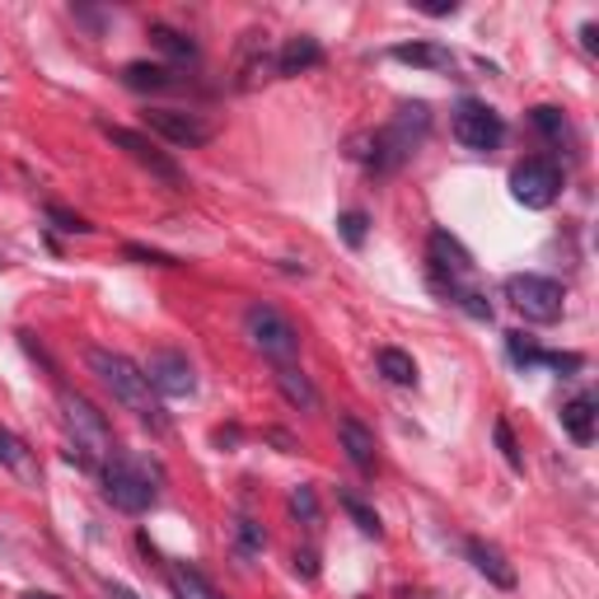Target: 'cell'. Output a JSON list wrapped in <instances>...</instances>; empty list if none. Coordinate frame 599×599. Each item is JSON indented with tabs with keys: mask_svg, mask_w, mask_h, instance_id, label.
Returning <instances> with one entry per match:
<instances>
[{
	"mask_svg": "<svg viewBox=\"0 0 599 599\" xmlns=\"http://www.w3.org/2000/svg\"><path fill=\"white\" fill-rule=\"evenodd\" d=\"M122 85L137 89V94H160V89L174 85V70L155 66V62H131V66H122Z\"/></svg>",
	"mask_w": 599,
	"mask_h": 599,
	"instance_id": "cell-18",
	"label": "cell"
},
{
	"mask_svg": "<svg viewBox=\"0 0 599 599\" xmlns=\"http://www.w3.org/2000/svg\"><path fill=\"white\" fill-rule=\"evenodd\" d=\"M318 62H324V47H318L314 37H291L286 52L276 56V70H281V75H300V70H309V66H318Z\"/></svg>",
	"mask_w": 599,
	"mask_h": 599,
	"instance_id": "cell-20",
	"label": "cell"
},
{
	"mask_svg": "<svg viewBox=\"0 0 599 599\" xmlns=\"http://www.w3.org/2000/svg\"><path fill=\"white\" fill-rule=\"evenodd\" d=\"M127 258L155 262V268H178V258H168V253H160V249H141V243H127Z\"/></svg>",
	"mask_w": 599,
	"mask_h": 599,
	"instance_id": "cell-29",
	"label": "cell"
},
{
	"mask_svg": "<svg viewBox=\"0 0 599 599\" xmlns=\"http://www.w3.org/2000/svg\"><path fill=\"white\" fill-rule=\"evenodd\" d=\"M295 571H300V576H318V567H314V553H295Z\"/></svg>",
	"mask_w": 599,
	"mask_h": 599,
	"instance_id": "cell-32",
	"label": "cell"
},
{
	"mask_svg": "<svg viewBox=\"0 0 599 599\" xmlns=\"http://www.w3.org/2000/svg\"><path fill=\"white\" fill-rule=\"evenodd\" d=\"M459 6H455V0H449V6H445V0H440V6H422V14H455Z\"/></svg>",
	"mask_w": 599,
	"mask_h": 599,
	"instance_id": "cell-34",
	"label": "cell"
},
{
	"mask_svg": "<svg viewBox=\"0 0 599 599\" xmlns=\"http://www.w3.org/2000/svg\"><path fill=\"white\" fill-rule=\"evenodd\" d=\"M530 122H534L548 141H562V137H567V118H562V108H548V104H543V108L530 112Z\"/></svg>",
	"mask_w": 599,
	"mask_h": 599,
	"instance_id": "cell-25",
	"label": "cell"
},
{
	"mask_svg": "<svg viewBox=\"0 0 599 599\" xmlns=\"http://www.w3.org/2000/svg\"><path fill=\"white\" fill-rule=\"evenodd\" d=\"M276 389H281V399H286L291 407H300V412L318 407V389L309 384V374H300L295 366H276Z\"/></svg>",
	"mask_w": 599,
	"mask_h": 599,
	"instance_id": "cell-17",
	"label": "cell"
},
{
	"mask_svg": "<svg viewBox=\"0 0 599 599\" xmlns=\"http://www.w3.org/2000/svg\"><path fill=\"white\" fill-rule=\"evenodd\" d=\"M497 445H501V455H505V464L511 468H524V459H520V445H515V436H511V422H497Z\"/></svg>",
	"mask_w": 599,
	"mask_h": 599,
	"instance_id": "cell-28",
	"label": "cell"
},
{
	"mask_svg": "<svg viewBox=\"0 0 599 599\" xmlns=\"http://www.w3.org/2000/svg\"><path fill=\"white\" fill-rule=\"evenodd\" d=\"M505 137V122H501V112H492L487 104H464L455 112V141L464 150H497Z\"/></svg>",
	"mask_w": 599,
	"mask_h": 599,
	"instance_id": "cell-9",
	"label": "cell"
},
{
	"mask_svg": "<svg viewBox=\"0 0 599 599\" xmlns=\"http://www.w3.org/2000/svg\"><path fill=\"white\" fill-rule=\"evenodd\" d=\"M243 333H249V342H253L262 356H268L272 366H295V356H300V328H295L276 305H262V300H253V305L243 309Z\"/></svg>",
	"mask_w": 599,
	"mask_h": 599,
	"instance_id": "cell-3",
	"label": "cell"
},
{
	"mask_svg": "<svg viewBox=\"0 0 599 599\" xmlns=\"http://www.w3.org/2000/svg\"><path fill=\"white\" fill-rule=\"evenodd\" d=\"M393 62H403V66H422V70H449L455 66V52L440 47V43H399V47H389Z\"/></svg>",
	"mask_w": 599,
	"mask_h": 599,
	"instance_id": "cell-15",
	"label": "cell"
},
{
	"mask_svg": "<svg viewBox=\"0 0 599 599\" xmlns=\"http://www.w3.org/2000/svg\"><path fill=\"white\" fill-rule=\"evenodd\" d=\"M342 511L356 520V530H361V534H370V538H380L384 534V524H380V515H374L370 511V505L361 501V497H351V492H342Z\"/></svg>",
	"mask_w": 599,
	"mask_h": 599,
	"instance_id": "cell-24",
	"label": "cell"
},
{
	"mask_svg": "<svg viewBox=\"0 0 599 599\" xmlns=\"http://www.w3.org/2000/svg\"><path fill=\"white\" fill-rule=\"evenodd\" d=\"M104 137H108L112 145H118V150H127V155L137 160V164H145V168H150V174H155V178H164V183H183L178 164L168 160V155H160V150L150 145V141L141 137V131H131V127H104Z\"/></svg>",
	"mask_w": 599,
	"mask_h": 599,
	"instance_id": "cell-10",
	"label": "cell"
},
{
	"mask_svg": "<svg viewBox=\"0 0 599 599\" xmlns=\"http://www.w3.org/2000/svg\"><path fill=\"white\" fill-rule=\"evenodd\" d=\"M431 268H436V276H445V286H464V281L473 276V258H468L459 239L436 230L431 235Z\"/></svg>",
	"mask_w": 599,
	"mask_h": 599,
	"instance_id": "cell-11",
	"label": "cell"
},
{
	"mask_svg": "<svg viewBox=\"0 0 599 599\" xmlns=\"http://www.w3.org/2000/svg\"><path fill=\"white\" fill-rule=\"evenodd\" d=\"M150 389H155V399H193L197 393V370L187 361L183 351L164 347V351H150V361L141 366Z\"/></svg>",
	"mask_w": 599,
	"mask_h": 599,
	"instance_id": "cell-6",
	"label": "cell"
},
{
	"mask_svg": "<svg viewBox=\"0 0 599 599\" xmlns=\"http://www.w3.org/2000/svg\"><path fill=\"white\" fill-rule=\"evenodd\" d=\"M562 426L576 445H590L595 440V393H576V399L562 407Z\"/></svg>",
	"mask_w": 599,
	"mask_h": 599,
	"instance_id": "cell-16",
	"label": "cell"
},
{
	"mask_svg": "<svg viewBox=\"0 0 599 599\" xmlns=\"http://www.w3.org/2000/svg\"><path fill=\"white\" fill-rule=\"evenodd\" d=\"M291 511L305 520V524L318 520V497H314V487H295V492H291Z\"/></svg>",
	"mask_w": 599,
	"mask_h": 599,
	"instance_id": "cell-26",
	"label": "cell"
},
{
	"mask_svg": "<svg viewBox=\"0 0 599 599\" xmlns=\"http://www.w3.org/2000/svg\"><path fill=\"white\" fill-rule=\"evenodd\" d=\"M56 403H62V422L70 431L66 459L85 464V468H94L99 459L108 464L112 459V426L104 422V412L94 407L85 393H75V389H62V393H56Z\"/></svg>",
	"mask_w": 599,
	"mask_h": 599,
	"instance_id": "cell-2",
	"label": "cell"
},
{
	"mask_svg": "<svg viewBox=\"0 0 599 599\" xmlns=\"http://www.w3.org/2000/svg\"><path fill=\"white\" fill-rule=\"evenodd\" d=\"M104 595H108V599H141L137 590H127V586H118V580H108V586H104Z\"/></svg>",
	"mask_w": 599,
	"mask_h": 599,
	"instance_id": "cell-33",
	"label": "cell"
},
{
	"mask_svg": "<svg viewBox=\"0 0 599 599\" xmlns=\"http://www.w3.org/2000/svg\"><path fill=\"white\" fill-rule=\"evenodd\" d=\"M52 220L62 225V230H70V235H89L94 230V225H85L80 216H70V211H62V206H52Z\"/></svg>",
	"mask_w": 599,
	"mask_h": 599,
	"instance_id": "cell-30",
	"label": "cell"
},
{
	"mask_svg": "<svg viewBox=\"0 0 599 599\" xmlns=\"http://www.w3.org/2000/svg\"><path fill=\"white\" fill-rule=\"evenodd\" d=\"M150 43H155L160 52H168V56H178V62H193V56H197L193 37L178 33V29H168V24H150Z\"/></svg>",
	"mask_w": 599,
	"mask_h": 599,
	"instance_id": "cell-23",
	"label": "cell"
},
{
	"mask_svg": "<svg viewBox=\"0 0 599 599\" xmlns=\"http://www.w3.org/2000/svg\"><path fill=\"white\" fill-rule=\"evenodd\" d=\"M104 497L118 505V511L141 515V511H150V505H155V478H150L145 464L112 455V459L104 464Z\"/></svg>",
	"mask_w": 599,
	"mask_h": 599,
	"instance_id": "cell-4",
	"label": "cell"
},
{
	"mask_svg": "<svg viewBox=\"0 0 599 599\" xmlns=\"http://www.w3.org/2000/svg\"><path fill=\"white\" fill-rule=\"evenodd\" d=\"M145 127L155 131V137H164L168 145H178V150H193V145L211 141V122H202L197 112H178V108H150Z\"/></svg>",
	"mask_w": 599,
	"mask_h": 599,
	"instance_id": "cell-8",
	"label": "cell"
},
{
	"mask_svg": "<svg viewBox=\"0 0 599 599\" xmlns=\"http://www.w3.org/2000/svg\"><path fill=\"white\" fill-rule=\"evenodd\" d=\"M374 361H380V374L389 384H417V361H412L407 351H399V347H380V356H374Z\"/></svg>",
	"mask_w": 599,
	"mask_h": 599,
	"instance_id": "cell-22",
	"label": "cell"
},
{
	"mask_svg": "<svg viewBox=\"0 0 599 599\" xmlns=\"http://www.w3.org/2000/svg\"><path fill=\"white\" fill-rule=\"evenodd\" d=\"M0 464H6L10 473H14L19 482H24V487H37V482H43V468H37V455H33V449H29L24 440L14 436V431H6V426H0Z\"/></svg>",
	"mask_w": 599,
	"mask_h": 599,
	"instance_id": "cell-13",
	"label": "cell"
},
{
	"mask_svg": "<svg viewBox=\"0 0 599 599\" xmlns=\"http://www.w3.org/2000/svg\"><path fill=\"white\" fill-rule=\"evenodd\" d=\"M85 361H89V370L99 374V384L118 399L127 412H137L141 422H150L155 431H164L168 422H164V412H160V399H155V389H150V380H145V370L137 366V361H127L122 351H108V347H89L85 351Z\"/></svg>",
	"mask_w": 599,
	"mask_h": 599,
	"instance_id": "cell-1",
	"label": "cell"
},
{
	"mask_svg": "<svg viewBox=\"0 0 599 599\" xmlns=\"http://www.w3.org/2000/svg\"><path fill=\"white\" fill-rule=\"evenodd\" d=\"M505 347H511L515 361H538V366H553V370H576L580 366V356H571V351H538L534 342H524V333H511L505 337Z\"/></svg>",
	"mask_w": 599,
	"mask_h": 599,
	"instance_id": "cell-19",
	"label": "cell"
},
{
	"mask_svg": "<svg viewBox=\"0 0 599 599\" xmlns=\"http://www.w3.org/2000/svg\"><path fill=\"white\" fill-rule=\"evenodd\" d=\"M501 291H505V300L515 305V314H524L530 324H557V318H562V300H567L562 281H553V276H534V272L505 276Z\"/></svg>",
	"mask_w": 599,
	"mask_h": 599,
	"instance_id": "cell-5",
	"label": "cell"
},
{
	"mask_svg": "<svg viewBox=\"0 0 599 599\" xmlns=\"http://www.w3.org/2000/svg\"><path fill=\"white\" fill-rule=\"evenodd\" d=\"M239 538H243V548H249V553H258L262 543H268V538L258 534V524H253V520H239Z\"/></svg>",
	"mask_w": 599,
	"mask_h": 599,
	"instance_id": "cell-31",
	"label": "cell"
},
{
	"mask_svg": "<svg viewBox=\"0 0 599 599\" xmlns=\"http://www.w3.org/2000/svg\"><path fill=\"white\" fill-rule=\"evenodd\" d=\"M168 586H174V599H225L211 580H206L202 571H193V567H174L168 571Z\"/></svg>",
	"mask_w": 599,
	"mask_h": 599,
	"instance_id": "cell-21",
	"label": "cell"
},
{
	"mask_svg": "<svg viewBox=\"0 0 599 599\" xmlns=\"http://www.w3.org/2000/svg\"><path fill=\"white\" fill-rule=\"evenodd\" d=\"M464 548H468V562H473V567H478L487 580H492V586H501V590H511V586H515V567L505 562V553L497 548V543H487V538H468Z\"/></svg>",
	"mask_w": 599,
	"mask_h": 599,
	"instance_id": "cell-12",
	"label": "cell"
},
{
	"mask_svg": "<svg viewBox=\"0 0 599 599\" xmlns=\"http://www.w3.org/2000/svg\"><path fill=\"white\" fill-rule=\"evenodd\" d=\"M562 193V168L553 160H524L511 168V197L520 206H530V211H543V206H553Z\"/></svg>",
	"mask_w": 599,
	"mask_h": 599,
	"instance_id": "cell-7",
	"label": "cell"
},
{
	"mask_svg": "<svg viewBox=\"0 0 599 599\" xmlns=\"http://www.w3.org/2000/svg\"><path fill=\"white\" fill-rule=\"evenodd\" d=\"M337 225H342V239L351 243V249H361V243H366V211H347L342 220H337Z\"/></svg>",
	"mask_w": 599,
	"mask_h": 599,
	"instance_id": "cell-27",
	"label": "cell"
},
{
	"mask_svg": "<svg viewBox=\"0 0 599 599\" xmlns=\"http://www.w3.org/2000/svg\"><path fill=\"white\" fill-rule=\"evenodd\" d=\"M24 599H56V595H37V590H29V595H24Z\"/></svg>",
	"mask_w": 599,
	"mask_h": 599,
	"instance_id": "cell-35",
	"label": "cell"
},
{
	"mask_svg": "<svg viewBox=\"0 0 599 599\" xmlns=\"http://www.w3.org/2000/svg\"><path fill=\"white\" fill-rule=\"evenodd\" d=\"M337 436H342V449H347V459L361 468V473H374V464H380V455H374V431H366L356 417H342L337 422Z\"/></svg>",
	"mask_w": 599,
	"mask_h": 599,
	"instance_id": "cell-14",
	"label": "cell"
}]
</instances>
